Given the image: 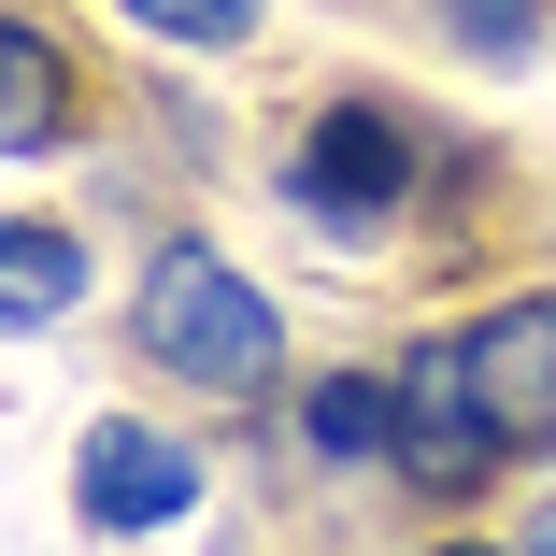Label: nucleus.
I'll use <instances>...</instances> for the list:
<instances>
[{
    "label": "nucleus",
    "mask_w": 556,
    "mask_h": 556,
    "mask_svg": "<svg viewBox=\"0 0 556 556\" xmlns=\"http://www.w3.org/2000/svg\"><path fill=\"white\" fill-rule=\"evenodd\" d=\"M129 343H143L172 386H200V400H271V386H286V314L257 300V271H243L229 243H200V229H172V243L143 257Z\"/></svg>",
    "instance_id": "1"
},
{
    "label": "nucleus",
    "mask_w": 556,
    "mask_h": 556,
    "mask_svg": "<svg viewBox=\"0 0 556 556\" xmlns=\"http://www.w3.org/2000/svg\"><path fill=\"white\" fill-rule=\"evenodd\" d=\"M414 129L386 115V100H328V115L300 129V157H286V200H300V229H328V243H371L386 214L414 200Z\"/></svg>",
    "instance_id": "2"
},
{
    "label": "nucleus",
    "mask_w": 556,
    "mask_h": 556,
    "mask_svg": "<svg viewBox=\"0 0 556 556\" xmlns=\"http://www.w3.org/2000/svg\"><path fill=\"white\" fill-rule=\"evenodd\" d=\"M386 457H400V485H414V500H471V485L514 457L457 343H414V357H400V442H386Z\"/></svg>",
    "instance_id": "3"
},
{
    "label": "nucleus",
    "mask_w": 556,
    "mask_h": 556,
    "mask_svg": "<svg viewBox=\"0 0 556 556\" xmlns=\"http://www.w3.org/2000/svg\"><path fill=\"white\" fill-rule=\"evenodd\" d=\"M457 357H471V386H485V414H500L514 457H556V286L471 314V328H457Z\"/></svg>",
    "instance_id": "4"
},
{
    "label": "nucleus",
    "mask_w": 556,
    "mask_h": 556,
    "mask_svg": "<svg viewBox=\"0 0 556 556\" xmlns=\"http://www.w3.org/2000/svg\"><path fill=\"white\" fill-rule=\"evenodd\" d=\"M72 500H86V528H186L200 457H186V442H157V428H129V414H100L86 457H72Z\"/></svg>",
    "instance_id": "5"
},
{
    "label": "nucleus",
    "mask_w": 556,
    "mask_h": 556,
    "mask_svg": "<svg viewBox=\"0 0 556 556\" xmlns=\"http://www.w3.org/2000/svg\"><path fill=\"white\" fill-rule=\"evenodd\" d=\"M58 129H72V58H58V29H43V15H0V157L29 172Z\"/></svg>",
    "instance_id": "6"
},
{
    "label": "nucleus",
    "mask_w": 556,
    "mask_h": 556,
    "mask_svg": "<svg viewBox=\"0 0 556 556\" xmlns=\"http://www.w3.org/2000/svg\"><path fill=\"white\" fill-rule=\"evenodd\" d=\"M86 300V243L58 229V214H15V229H0V314L15 328H58Z\"/></svg>",
    "instance_id": "7"
},
{
    "label": "nucleus",
    "mask_w": 556,
    "mask_h": 556,
    "mask_svg": "<svg viewBox=\"0 0 556 556\" xmlns=\"http://www.w3.org/2000/svg\"><path fill=\"white\" fill-rule=\"evenodd\" d=\"M300 442H314L328 471H343V457H386V442H400V371H386V386H371V371H328V386L300 400Z\"/></svg>",
    "instance_id": "8"
},
{
    "label": "nucleus",
    "mask_w": 556,
    "mask_h": 556,
    "mask_svg": "<svg viewBox=\"0 0 556 556\" xmlns=\"http://www.w3.org/2000/svg\"><path fill=\"white\" fill-rule=\"evenodd\" d=\"M129 29H157V43H257V15L271 0H115Z\"/></svg>",
    "instance_id": "9"
},
{
    "label": "nucleus",
    "mask_w": 556,
    "mask_h": 556,
    "mask_svg": "<svg viewBox=\"0 0 556 556\" xmlns=\"http://www.w3.org/2000/svg\"><path fill=\"white\" fill-rule=\"evenodd\" d=\"M442 43H471L485 72H514L542 43V0H442Z\"/></svg>",
    "instance_id": "10"
},
{
    "label": "nucleus",
    "mask_w": 556,
    "mask_h": 556,
    "mask_svg": "<svg viewBox=\"0 0 556 556\" xmlns=\"http://www.w3.org/2000/svg\"><path fill=\"white\" fill-rule=\"evenodd\" d=\"M428 556H528V542H428Z\"/></svg>",
    "instance_id": "11"
},
{
    "label": "nucleus",
    "mask_w": 556,
    "mask_h": 556,
    "mask_svg": "<svg viewBox=\"0 0 556 556\" xmlns=\"http://www.w3.org/2000/svg\"><path fill=\"white\" fill-rule=\"evenodd\" d=\"M528 556H556V500H542V514H528Z\"/></svg>",
    "instance_id": "12"
}]
</instances>
